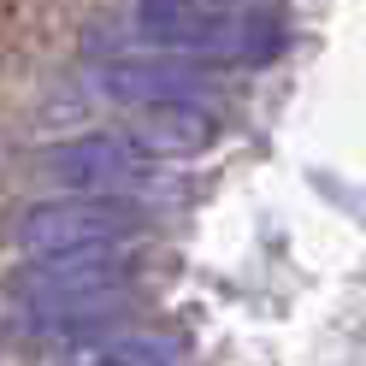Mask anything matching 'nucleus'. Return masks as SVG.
<instances>
[{
	"mask_svg": "<svg viewBox=\"0 0 366 366\" xmlns=\"http://www.w3.org/2000/svg\"><path fill=\"white\" fill-rule=\"evenodd\" d=\"M142 254L136 248H59L30 254L6 272V325L24 342H83L136 313L142 302Z\"/></svg>",
	"mask_w": 366,
	"mask_h": 366,
	"instance_id": "nucleus-1",
	"label": "nucleus"
},
{
	"mask_svg": "<svg viewBox=\"0 0 366 366\" xmlns=\"http://www.w3.org/2000/svg\"><path fill=\"white\" fill-rule=\"evenodd\" d=\"M130 30L177 54L219 65H272L290 48V24L272 0H136Z\"/></svg>",
	"mask_w": 366,
	"mask_h": 366,
	"instance_id": "nucleus-2",
	"label": "nucleus"
},
{
	"mask_svg": "<svg viewBox=\"0 0 366 366\" xmlns=\"http://www.w3.org/2000/svg\"><path fill=\"white\" fill-rule=\"evenodd\" d=\"M83 54H89V83L119 107H166V101H219L224 95V77L213 71L219 59L177 54V48H159V41H142V36L124 41V36L89 30Z\"/></svg>",
	"mask_w": 366,
	"mask_h": 366,
	"instance_id": "nucleus-3",
	"label": "nucleus"
},
{
	"mask_svg": "<svg viewBox=\"0 0 366 366\" xmlns=\"http://www.w3.org/2000/svg\"><path fill=\"white\" fill-rule=\"evenodd\" d=\"M154 231V201L142 195H95L65 189L30 201L6 219V242L24 254H59V248H136Z\"/></svg>",
	"mask_w": 366,
	"mask_h": 366,
	"instance_id": "nucleus-4",
	"label": "nucleus"
},
{
	"mask_svg": "<svg viewBox=\"0 0 366 366\" xmlns=\"http://www.w3.org/2000/svg\"><path fill=\"white\" fill-rule=\"evenodd\" d=\"M41 177L54 189H95V195H172L177 183L159 172V154H148L130 130H95V136H71L41 154Z\"/></svg>",
	"mask_w": 366,
	"mask_h": 366,
	"instance_id": "nucleus-5",
	"label": "nucleus"
},
{
	"mask_svg": "<svg viewBox=\"0 0 366 366\" xmlns=\"http://www.w3.org/2000/svg\"><path fill=\"white\" fill-rule=\"evenodd\" d=\"M130 136L148 154L172 159V154H201L219 136V101H166V107H136Z\"/></svg>",
	"mask_w": 366,
	"mask_h": 366,
	"instance_id": "nucleus-6",
	"label": "nucleus"
},
{
	"mask_svg": "<svg viewBox=\"0 0 366 366\" xmlns=\"http://www.w3.org/2000/svg\"><path fill=\"white\" fill-rule=\"evenodd\" d=\"M65 366H183V342L166 331H101L83 337Z\"/></svg>",
	"mask_w": 366,
	"mask_h": 366,
	"instance_id": "nucleus-7",
	"label": "nucleus"
}]
</instances>
